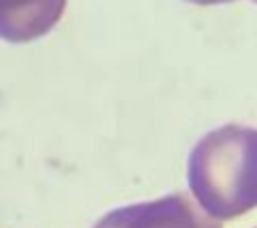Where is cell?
<instances>
[{
    "mask_svg": "<svg viewBox=\"0 0 257 228\" xmlns=\"http://www.w3.org/2000/svg\"><path fill=\"white\" fill-rule=\"evenodd\" d=\"M187 180L207 217L232 219L257 205V130L228 123L207 132L187 162Z\"/></svg>",
    "mask_w": 257,
    "mask_h": 228,
    "instance_id": "6da1fadb",
    "label": "cell"
},
{
    "mask_svg": "<svg viewBox=\"0 0 257 228\" xmlns=\"http://www.w3.org/2000/svg\"><path fill=\"white\" fill-rule=\"evenodd\" d=\"M96 228H218L185 194H169L157 201L112 210Z\"/></svg>",
    "mask_w": 257,
    "mask_h": 228,
    "instance_id": "7a4b0ae2",
    "label": "cell"
},
{
    "mask_svg": "<svg viewBox=\"0 0 257 228\" xmlns=\"http://www.w3.org/2000/svg\"><path fill=\"white\" fill-rule=\"evenodd\" d=\"M66 10V0H0V39L30 44L48 34Z\"/></svg>",
    "mask_w": 257,
    "mask_h": 228,
    "instance_id": "3957f363",
    "label": "cell"
},
{
    "mask_svg": "<svg viewBox=\"0 0 257 228\" xmlns=\"http://www.w3.org/2000/svg\"><path fill=\"white\" fill-rule=\"evenodd\" d=\"M189 3H194V5H221V3H230V0H189ZM252 3H257V0H252Z\"/></svg>",
    "mask_w": 257,
    "mask_h": 228,
    "instance_id": "277c9868",
    "label": "cell"
}]
</instances>
